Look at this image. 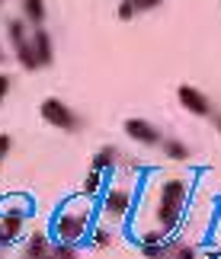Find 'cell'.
<instances>
[{"label":"cell","mask_w":221,"mask_h":259,"mask_svg":"<svg viewBox=\"0 0 221 259\" xmlns=\"http://www.w3.org/2000/svg\"><path fill=\"white\" fill-rule=\"evenodd\" d=\"M189 202V183L186 179H170V183L160 186V198H157V221L160 231H173L179 224V214Z\"/></svg>","instance_id":"cell-1"},{"label":"cell","mask_w":221,"mask_h":259,"mask_svg":"<svg viewBox=\"0 0 221 259\" xmlns=\"http://www.w3.org/2000/svg\"><path fill=\"white\" fill-rule=\"evenodd\" d=\"M42 118L48 125H55L58 132H77V128H80V115L74 112L71 106H64L61 99H55V96H48L42 103Z\"/></svg>","instance_id":"cell-2"},{"label":"cell","mask_w":221,"mask_h":259,"mask_svg":"<svg viewBox=\"0 0 221 259\" xmlns=\"http://www.w3.org/2000/svg\"><path fill=\"white\" fill-rule=\"evenodd\" d=\"M7 32H10V42H13V48H16V58H19V64H23L26 71H35V67H42V64H39V58H35L32 38H29V32H26V23H23V19H13V23L7 26Z\"/></svg>","instance_id":"cell-3"},{"label":"cell","mask_w":221,"mask_h":259,"mask_svg":"<svg viewBox=\"0 0 221 259\" xmlns=\"http://www.w3.org/2000/svg\"><path fill=\"white\" fill-rule=\"evenodd\" d=\"M55 231H58V237H61V243H77L80 237L90 231V211L87 208L84 211H64L61 218H58Z\"/></svg>","instance_id":"cell-4"},{"label":"cell","mask_w":221,"mask_h":259,"mask_svg":"<svg viewBox=\"0 0 221 259\" xmlns=\"http://www.w3.org/2000/svg\"><path fill=\"white\" fill-rule=\"evenodd\" d=\"M125 135L135 138V141L144 144V147H154V144L164 141V138H160V132H157L151 122H144V118H128V122H125Z\"/></svg>","instance_id":"cell-5"},{"label":"cell","mask_w":221,"mask_h":259,"mask_svg":"<svg viewBox=\"0 0 221 259\" xmlns=\"http://www.w3.org/2000/svg\"><path fill=\"white\" fill-rule=\"evenodd\" d=\"M23 218H26V208H7L0 214V243H10L19 237V227H23Z\"/></svg>","instance_id":"cell-6"},{"label":"cell","mask_w":221,"mask_h":259,"mask_svg":"<svg viewBox=\"0 0 221 259\" xmlns=\"http://www.w3.org/2000/svg\"><path fill=\"white\" fill-rule=\"evenodd\" d=\"M179 103H183L186 112H193V115H208L212 112V103L205 99V93H199L196 87H179Z\"/></svg>","instance_id":"cell-7"},{"label":"cell","mask_w":221,"mask_h":259,"mask_svg":"<svg viewBox=\"0 0 221 259\" xmlns=\"http://www.w3.org/2000/svg\"><path fill=\"white\" fill-rule=\"evenodd\" d=\"M106 211L109 214H116V218H122L125 211H128V205H132V192H128L125 186H119V189H109L106 192Z\"/></svg>","instance_id":"cell-8"},{"label":"cell","mask_w":221,"mask_h":259,"mask_svg":"<svg viewBox=\"0 0 221 259\" xmlns=\"http://www.w3.org/2000/svg\"><path fill=\"white\" fill-rule=\"evenodd\" d=\"M32 48H35V58H39V64H52V58H55V52H52V35L45 32V29H32Z\"/></svg>","instance_id":"cell-9"},{"label":"cell","mask_w":221,"mask_h":259,"mask_svg":"<svg viewBox=\"0 0 221 259\" xmlns=\"http://www.w3.org/2000/svg\"><path fill=\"white\" fill-rule=\"evenodd\" d=\"M160 147H164V157H170V160H186L189 157V147L183 141H176V138H164Z\"/></svg>","instance_id":"cell-10"},{"label":"cell","mask_w":221,"mask_h":259,"mask_svg":"<svg viewBox=\"0 0 221 259\" xmlns=\"http://www.w3.org/2000/svg\"><path fill=\"white\" fill-rule=\"evenodd\" d=\"M48 253H52V246H48V240L42 234H32V240L26 243V256L29 259H45Z\"/></svg>","instance_id":"cell-11"},{"label":"cell","mask_w":221,"mask_h":259,"mask_svg":"<svg viewBox=\"0 0 221 259\" xmlns=\"http://www.w3.org/2000/svg\"><path fill=\"white\" fill-rule=\"evenodd\" d=\"M23 13L32 26H42L45 23V4L42 0H23Z\"/></svg>","instance_id":"cell-12"},{"label":"cell","mask_w":221,"mask_h":259,"mask_svg":"<svg viewBox=\"0 0 221 259\" xmlns=\"http://www.w3.org/2000/svg\"><path fill=\"white\" fill-rule=\"evenodd\" d=\"M116 157H119V151H116V147H99V151H96V157H93V170L106 173L109 166L116 163Z\"/></svg>","instance_id":"cell-13"},{"label":"cell","mask_w":221,"mask_h":259,"mask_svg":"<svg viewBox=\"0 0 221 259\" xmlns=\"http://www.w3.org/2000/svg\"><path fill=\"white\" fill-rule=\"evenodd\" d=\"M99 186H103V173H99V170H90L87 183H84V192L93 195V192H99Z\"/></svg>","instance_id":"cell-14"},{"label":"cell","mask_w":221,"mask_h":259,"mask_svg":"<svg viewBox=\"0 0 221 259\" xmlns=\"http://www.w3.org/2000/svg\"><path fill=\"white\" fill-rule=\"evenodd\" d=\"M157 243H167V231H148V234H141V246H157Z\"/></svg>","instance_id":"cell-15"},{"label":"cell","mask_w":221,"mask_h":259,"mask_svg":"<svg viewBox=\"0 0 221 259\" xmlns=\"http://www.w3.org/2000/svg\"><path fill=\"white\" fill-rule=\"evenodd\" d=\"M52 253H55L58 259H77L74 243H58V246H52Z\"/></svg>","instance_id":"cell-16"},{"label":"cell","mask_w":221,"mask_h":259,"mask_svg":"<svg viewBox=\"0 0 221 259\" xmlns=\"http://www.w3.org/2000/svg\"><path fill=\"white\" fill-rule=\"evenodd\" d=\"M170 259H196V250H193V246H186V243H176L173 253H170Z\"/></svg>","instance_id":"cell-17"},{"label":"cell","mask_w":221,"mask_h":259,"mask_svg":"<svg viewBox=\"0 0 221 259\" xmlns=\"http://www.w3.org/2000/svg\"><path fill=\"white\" fill-rule=\"evenodd\" d=\"M113 243V234L106 231V227H99V231H93V246H109Z\"/></svg>","instance_id":"cell-18"},{"label":"cell","mask_w":221,"mask_h":259,"mask_svg":"<svg viewBox=\"0 0 221 259\" xmlns=\"http://www.w3.org/2000/svg\"><path fill=\"white\" fill-rule=\"evenodd\" d=\"M135 13H138V10L132 7V0H122V4H119V19H122V23H128Z\"/></svg>","instance_id":"cell-19"},{"label":"cell","mask_w":221,"mask_h":259,"mask_svg":"<svg viewBox=\"0 0 221 259\" xmlns=\"http://www.w3.org/2000/svg\"><path fill=\"white\" fill-rule=\"evenodd\" d=\"M164 4V0H132V7L138 10V13H141V10H154V7H160Z\"/></svg>","instance_id":"cell-20"},{"label":"cell","mask_w":221,"mask_h":259,"mask_svg":"<svg viewBox=\"0 0 221 259\" xmlns=\"http://www.w3.org/2000/svg\"><path fill=\"white\" fill-rule=\"evenodd\" d=\"M10 147H13V141H10V135H0V160L10 154Z\"/></svg>","instance_id":"cell-21"},{"label":"cell","mask_w":221,"mask_h":259,"mask_svg":"<svg viewBox=\"0 0 221 259\" xmlns=\"http://www.w3.org/2000/svg\"><path fill=\"white\" fill-rule=\"evenodd\" d=\"M7 93H10V77H7V74H0V103L7 99Z\"/></svg>","instance_id":"cell-22"},{"label":"cell","mask_w":221,"mask_h":259,"mask_svg":"<svg viewBox=\"0 0 221 259\" xmlns=\"http://www.w3.org/2000/svg\"><path fill=\"white\" fill-rule=\"evenodd\" d=\"M215 128H218V132H221V115H215Z\"/></svg>","instance_id":"cell-23"},{"label":"cell","mask_w":221,"mask_h":259,"mask_svg":"<svg viewBox=\"0 0 221 259\" xmlns=\"http://www.w3.org/2000/svg\"><path fill=\"white\" fill-rule=\"evenodd\" d=\"M45 259H58V256H55V253H48V256H45Z\"/></svg>","instance_id":"cell-24"},{"label":"cell","mask_w":221,"mask_h":259,"mask_svg":"<svg viewBox=\"0 0 221 259\" xmlns=\"http://www.w3.org/2000/svg\"><path fill=\"white\" fill-rule=\"evenodd\" d=\"M0 61H4V52H0Z\"/></svg>","instance_id":"cell-25"},{"label":"cell","mask_w":221,"mask_h":259,"mask_svg":"<svg viewBox=\"0 0 221 259\" xmlns=\"http://www.w3.org/2000/svg\"><path fill=\"white\" fill-rule=\"evenodd\" d=\"M218 259H221V253H218Z\"/></svg>","instance_id":"cell-26"},{"label":"cell","mask_w":221,"mask_h":259,"mask_svg":"<svg viewBox=\"0 0 221 259\" xmlns=\"http://www.w3.org/2000/svg\"><path fill=\"white\" fill-rule=\"evenodd\" d=\"M0 4H4V0H0Z\"/></svg>","instance_id":"cell-27"}]
</instances>
